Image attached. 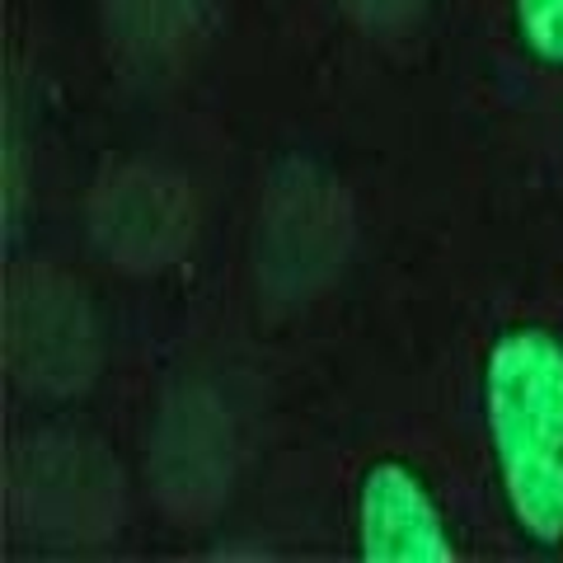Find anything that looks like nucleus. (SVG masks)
I'll list each match as a JSON object with an SVG mask.
<instances>
[{
  "mask_svg": "<svg viewBox=\"0 0 563 563\" xmlns=\"http://www.w3.org/2000/svg\"><path fill=\"white\" fill-rule=\"evenodd\" d=\"M357 550L366 563H451L455 540L428 484L409 465L385 461L357 488Z\"/></svg>",
  "mask_w": 563,
  "mask_h": 563,
  "instance_id": "2",
  "label": "nucleus"
},
{
  "mask_svg": "<svg viewBox=\"0 0 563 563\" xmlns=\"http://www.w3.org/2000/svg\"><path fill=\"white\" fill-rule=\"evenodd\" d=\"M517 33L531 57L563 66V0H512Z\"/></svg>",
  "mask_w": 563,
  "mask_h": 563,
  "instance_id": "3",
  "label": "nucleus"
},
{
  "mask_svg": "<svg viewBox=\"0 0 563 563\" xmlns=\"http://www.w3.org/2000/svg\"><path fill=\"white\" fill-rule=\"evenodd\" d=\"M484 413L512 521L563 544V339L507 329L484 362Z\"/></svg>",
  "mask_w": 563,
  "mask_h": 563,
  "instance_id": "1",
  "label": "nucleus"
}]
</instances>
